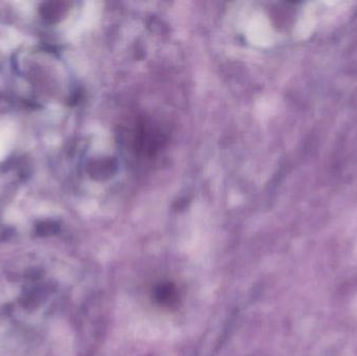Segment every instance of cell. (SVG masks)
Returning a JSON list of instances; mask_svg holds the SVG:
<instances>
[{"label":"cell","instance_id":"1","mask_svg":"<svg viewBox=\"0 0 357 356\" xmlns=\"http://www.w3.org/2000/svg\"><path fill=\"white\" fill-rule=\"evenodd\" d=\"M152 297L157 305L167 309L177 307L181 299L178 286L169 281L156 284L153 288Z\"/></svg>","mask_w":357,"mask_h":356}]
</instances>
